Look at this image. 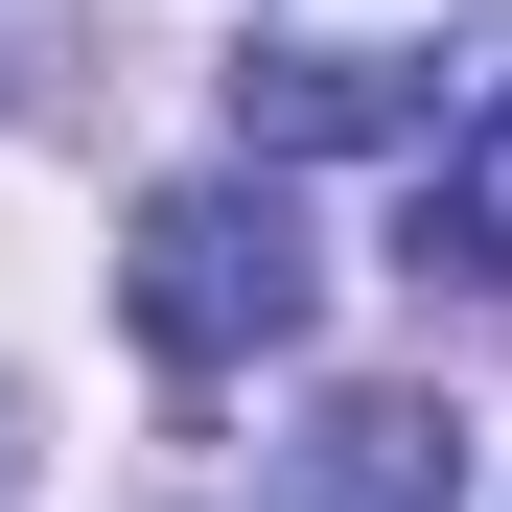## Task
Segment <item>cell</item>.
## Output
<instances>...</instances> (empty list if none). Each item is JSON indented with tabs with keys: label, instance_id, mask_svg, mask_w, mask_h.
<instances>
[{
	"label": "cell",
	"instance_id": "6da1fadb",
	"mask_svg": "<svg viewBox=\"0 0 512 512\" xmlns=\"http://www.w3.org/2000/svg\"><path fill=\"white\" fill-rule=\"evenodd\" d=\"M489 47V0H256L233 24V163H350V140H466L512 70Z\"/></svg>",
	"mask_w": 512,
	"mask_h": 512
},
{
	"label": "cell",
	"instance_id": "7a4b0ae2",
	"mask_svg": "<svg viewBox=\"0 0 512 512\" xmlns=\"http://www.w3.org/2000/svg\"><path fill=\"white\" fill-rule=\"evenodd\" d=\"M117 326H140L163 373H256V350H303V233H280V163L140 187V233H117Z\"/></svg>",
	"mask_w": 512,
	"mask_h": 512
},
{
	"label": "cell",
	"instance_id": "3957f363",
	"mask_svg": "<svg viewBox=\"0 0 512 512\" xmlns=\"http://www.w3.org/2000/svg\"><path fill=\"white\" fill-rule=\"evenodd\" d=\"M280 512H466V419L443 396H326L280 443Z\"/></svg>",
	"mask_w": 512,
	"mask_h": 512
},
{
	"label": "cell",
	"instance_id": "277c9868",
	"mask_svg": "<svg viewBox=\"0 0 512 512\" xmlns=\"http://www.w3.org/2000/svg\"><path fill=\"white\" fill-rule=\"evenodd\" d=\"M396 256H419V280H466V303H512V94H489L466 140H419V210H396Z\"/></svg>",
	"mask_w": 512,
	"mask_h": 512
}]
</instances>
